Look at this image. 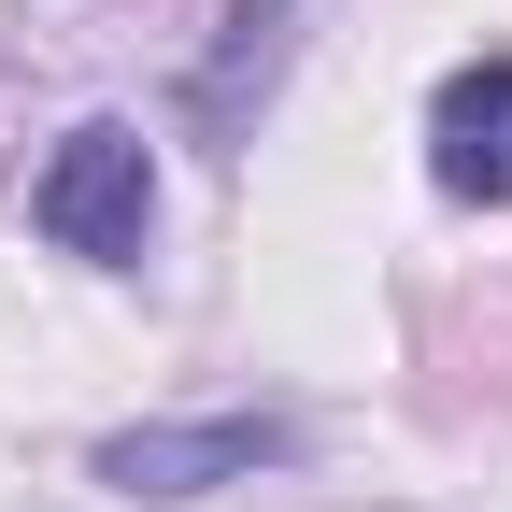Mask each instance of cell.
I'll return each mask as SVG.
<instances>
[{"label": "cell", "mask_w": 512, "mask_h": 512, "mask_svg": "<svg viewBox=\"0 0 512 512\" xmlns=\"http://www.w3.org/2000/svg\"><path fill=\"white\" fill-rule=\"evenodd\" d=\"M29 214H43V242H57V256H86V271H128V256H143V228H157V157H143V128L86 114L72 143L43 157Z\"/></svg>", "instance_id": "6da1fadb"}, {"label": "cell", "mask_w": 512, "mask_h": 512, "mask_svg": "<svg viewBox=\"0 0 512 512\" xmlns=\"http://www.w3.org/2000/svg\"><path fill=\"white\" fill-rule=\"evenodd\" d=\"M285 43H299V0H228V43H214V72L185 86V114H200V128H228V114H242V86L271 100Z\"/></svg>", "instance_id": "277c9868"}, {"label": "cell", "mask_w": 512, "mask_h": 512, "mask_svg": "<svg viewBox=\"0 0 512 512\" xmlns=\"http://www.w3.org/2000/svg\"><path fill=\"white\" fill-rule=\"evenodd\" d=\"M285 456H299L285 413H185V427H114L100 441V484L114 498H214V484H256Z\"/></svg>", "instance_id": "7a4b0ae2"}, {"label": "cell", "mask_w": 512, "mask_h": 512, "mask_svg": "<svg viewBox=\"0 0 512 512\" xmlns=\"http://www.w3.org/2000/svg\"><path fill=\"white\" fill-rule=\"evenodd\" d=\"M427 171L441 200H512V57H470L427 100Z\"/></svg>", "instance_id": "3957f363"}]
</instances>
